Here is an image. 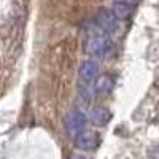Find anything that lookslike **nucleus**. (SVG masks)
I'll return each instance as SVG.
<instances>
[{
  "mask_svg": "<svg viewBox=\"0 0 159 159\" xmlns=\"http://www.w3.org/2000/svg\"><path fill=\"white\" fill-rule=\"evenodd\" d=\"M110 46H111L110 38L105 35V32H99V34H94L89 37L86 49L89 54H94L99 57H107V54L110 52Z\"/></svg>",
  "mask_w": 159,
  "mask_h": 159,
  "instance_id": "nucleus-1",
  "label": "nucleus"
},
{
  "mask_svg": "<svg viewBox=\"0 0 159 159\" xmlns=\"http://www.w3.org/2000/svg\"><path fill=\"white\" fill-rule=\"evenodd\" d=\"M86 121H88L86 115L81 113V111H78V110H75V111H72V113L67 115V118H65L64 124H65V129H67L69 134L73 135V137H76L80 132H83V130H84V127H86Z\"/></svg>",
  "mask_w": 159,
  "mask_h": 159,
  "instance_id": "nucleus-2",
  "label": "nucleus"
},
{
  "mask_svg": "<svg viewBox=\"0 0 159 159\" xmlns=\"http://www.w3.org/2000/svg\"><path fill=\"white\" fill-rule=\"evenodd\" d=\"M97 73H99V65L94 61L83 62L80 65V70H78L80 80H81V84H84V88H89L94 83V80L97 78Z\"/></svg>",
  "mask_w": 159,
  "mask_h": 159,
  "instance_id": "nucleus-3",
  "label": "nucleus"
},
{
  "mask_svg": "<svg viewBox=\"0 0 159 159\" xmlns=\"http://www.w3.org/2000/svg\"><path fill=\"white\" fill-rule=\"evenodd\" d=\"M75 143H76V147L81 148V150H94L99 145V137L92 130L84 129L83 132H80L75 137Z\"/></svg>",
  "mask_w": 159,
  "mask_h": 159,
  "instance_id": "nucleus-4",
  "label": "nucleus"
},
{
  "mask_svg": "<svg viewBox=\"0 0 159 159\" xmlns=\"http://www.w3.org/2000/svg\"><path fill=\"white\" fill-rule=\"evenodd\" d=\"M88 119H89V123H92L94 126H105V124H108V121H110V118H111V113L107 110V108H103V107H97V108H94L91 113H89V116H86Z\"/></svg>",
  "mask_w": 159,
  "mask_h": 159,
  "instance_id": "nucleus-5",
  "label": "nucleus"
},
{
  "mask_svg": "<svg viewBox=\"0 0 159 159\" xmlns=\"http://www.w3.org/2000/svg\"><path fill=\"white\" fill-rule=\"evenodd\" d=\"M97 22H99V27L103 30V32H113L116 29V19L115 16L111 15L110 11H102L99 18H97Z\"/></svg>",
  "mask_w": 159,
  "mask_h": 159,
  "instance_id": "nucleus-6",
  "label": "nucleus"
},
{
  "mask_svg": "<svg viewBox=\"0 0 159 159\" xmlns=\"http://www.w3.org/2000/svg\"><path fill=\"white\" fill-rule=\"evenodd\" d=\"M132 10H134V7H129V5H126V3L115 2L111 15L115 16L116 21H118V19H127V18L132 15Z\"/></svg>",
  "mask_w": 159,
  "mask_h": 159,
  "instance_id": "nucleus-7",
  "label": "nucleus"
},
{
  "mask_svg": "<svg viewBox=\"0 0 159 159\" xmlns=\"http://www.w3.org/2000/svg\"><path fill=\"white\" fill-rule=\"evenodd\" d=\"M111 80H108L107 76H105V78H102L100 80V81L97 83V86H96V92H97V94H107V92H110V88H111Z\"/></svg>",
  "mask_w": 159,
  "mask_h": 159,
  "instance_id": "nucleus-8",
  "label": "nucleus"
},
{
  "mask_svg": "<svg viewBox=\"0 0 159 159\" xmlns=\"http://www.w3.org/2000/svg\"><path fill=\"white\" fill-rule=\"evenodd\" d=\"M115 2H119V3H126L129 7H134L137 3V0H115Z\"/></svg>",
  "mask_w": 159,
  "mask_h": 159,
  "instance_id": "nucleus-9",
  "label": "nucleus"
},
{
  "mask_svg": "<svg viewBox=\"0 0 159 159\" xmlns=\"http://www.w3.org/2000/svg\"><path fill=\"white\" fill-rule=\"evenodd\" d=\"M70 159H84V157H81V156H72Z\"/></svg>",
  "mask_w": 159,
  "mask_h": 159,
  "instance_id": "nucleus-10",
  "label": "nucleus"
}]
</instances>
